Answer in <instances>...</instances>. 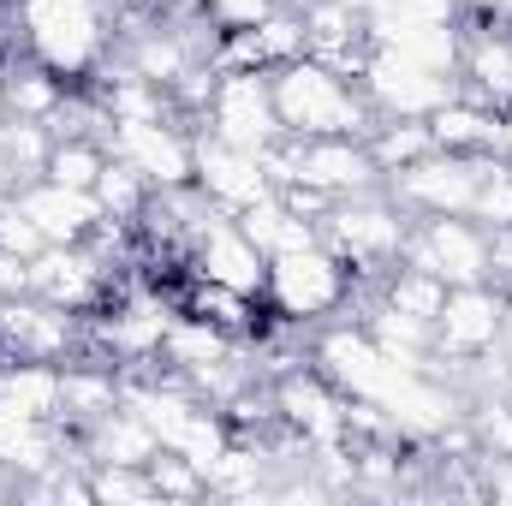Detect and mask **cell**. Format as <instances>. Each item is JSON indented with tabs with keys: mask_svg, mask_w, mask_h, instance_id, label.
<instances>
[{
	"mask_svg": "<svg viewBox=\"0 0 512 506\" xmlns=\"http://www.w3.org/2000/svg\"><path fill=\"white\" fill-rule=\"evenodd\" d=\"M197 191L221 215H239V209H251L256 197L274 191V179H268V167H262L256 149H233V143L197 131Z\"/></svg>",
	"mask_w": 512,
	"mask_h": 506,
	"instance_id": "17",
	"label": "cell"
},
{
	"mask_svg": "<svg viewBox=\"0 0 512 506\" xmlns=\"http://www.w3.org/2000/svg\"><path fill=\"white\" fill-rule=\"evenodd\" d=\"M507 340V286L477 280V286H447V304L435 316V358L429 370L465 393V370Z\"/></svg>",
	"mask_w": 512,
	"mask_h": 506,
	"instance_id": "5",
	"label": "cell"
},
{
	"mask_svg": "<svg viewBox=\"0 0 512 506\" xmlns=\"http://www.w3.org/2000/svg\"><path fill=\"white\" fill-rule=\"evenodd\" d=\"M179 304H185V310H197V316H209V322H215V328H227L233 340H256V328H262V316H256V304H262V298H245V292L215 286V280H191V286L179 292Z\"/></svg>",
	"mask_w": 512,
	"mask_h": 506,
	"instance_id": "28",
	"label": "cell"
},
{
	"mask_svg": "<svg viewBox=\"0 0 512 506\" xmlns=\"http://www.w3.org/2000/svg\"><path fill=\"white\" fill-rule=\"evenodd\" d=\"M0 399L48 417V423H66L60 417V364H36V358H6L0 370Z\"/></svg>",
	"mask_w": 512,
	"mask_h": 506,
	"instance_id": "29",
	"label": "cell"
},
{
	"mask_svg": "<svg viewBox=\"0 0 512 506\" xmlns=\"http://www.w3.org/2000/svg\"><path fill=\"white\" fill-rule=\"evenodd\" d=\"M114 6L108 0H6V30L12 42L60 72L66 84H84L108 66L114 48Z\"/></svg>",
	"mask_w": 512,
	"mask_h": 506,
	"instance_id": "1",
	"label": "cell"
},
{
	"mask_svg": "<svg viewBox=\"0 0 512 506\" xmlns=\"http://www.w3.org/2000/svg\"><path fill=\"white\" fill-rule=\"evenodd\" d=\"M185 268H191V280H215V286H233L245 298H262V286H268V256L245 239V227L233 215H209L191 233Z\"/></svg>",
	"mask_w": 512,
	"mask_h": 506,
	"instance_id": "16",
	"label": "cell"
},
{
	"mask_svg": "<svg viewBox=\"0 0 512 506\" xmlns=\"http://www.w3.org/2000/svg\"><path fill=\"white\" fill-rule=\"evenodd\" d=\"M96 203H102V215L108 221H126V227H137L143 221V209H149V197H155V185L131 167V161H120V155H108L102 161V173H96Z\"/></svg>",
	"mask_w": 512,
	"mask_h": 506,
	"instance_id": "31",
	"label": "cell"
},
{
	"mask_svg": "<svg viewBox=\"0 0 512 506\" xmlns=\"http://www.w3.org/2000/svg\"><path fill=\"white\" fill-rule=\"evenodd\" d=\"M66 453H78V429L48 423V417L24 411V405H12V399H0V465H6L18 483L36 477V471H48V465L66 459Z\"/></svg>",
	"mask_w": 512,
	"mask_h": 506,
	"instance_id": "19",
	"label": "cell"
},
{
	"mask_svg": "<svg viewBox=\"0 0 512 506\" xmlns=\"http://www.w3.org/2000/svg\"><path fill=\"white\" fill-rule=\"evenodd\" d=\"M376 292H382L393 310H405V316H417V322H429V328H435V316H441V304H447V280L429 274V268H411V262H393Z\"/></svg>",
	"mask_w": 512,
	"mask_h": 506,
	"instance_id": "30",
	"label": "cell"
},
{
	"mask_svg": "<svg viewBox=\"0 0 512 506\" xmlns=\"http://www.w3.org/2000/svg\"><path fill=\"white\" fill-rule=\"evenodd\" d=\"M507 239H512V227H507Z\"/></svg>",
	"mask_w": 512,
	"mask_h": 506,
	"instance_id": "45",
	"label": "cell"
},
{
	"mask_svg": "<svg viewBox=\"0 0 512 506\" xmlns=\"http://www.w3.org/2000/svg\"><path fill=\"white\" fill-rule=\"evenodd\" d=\"M197 131H209V137H221V143H233V149H274L286 126H280V114H274V84H268V72H251V66H221V78H215V96H209V108L197 114Z\"/></svg>",
	"mask_w": 512,
	"mask_h": 506,
	"instance_id": "7",
	"label": "cell"
},
{
	"mask_svg": "<svg viewBox=\"0 0 512 506\" xmlns=\"http://www.w3.org/2000/svg\"><path fill=\"white\" fill-rule=\"evenodd\" d=\"M495 155L512 161V108H501V137H495Z\"/></svg>",
	"mask_w": 512,
	"mask_h": 506,
	"instance_id": "42",
	"label": "cell"
},
{
	"mask_svg": "<svg viewBox=\"0 0 512 506\" xmlns=\"http://www.w3.org/2000/svg\"><path fill=\"white\" fill-rule=\"evenodd\" d=\"M78 84H66L60 72H48L42 60H0V96H6V114H24V120H42V126H54V114L66 108V96H72Z\"/></svg>",
	"mask_w": 512,
	"mask_h": 506,
	"instance_id": "25",
	"label": "cell"
},
{
	"mask_svg": "<svg viewBox=\"0 0 512 506\" xmlns=\"http://www.w3.org/2000/svg\"><path fill=\"white\" fill-rule=\"evenodd\" d=\"M262 167H268L274 185H292V179H298V185L328 191L334 203L382 185V173H376L364 137H292V131H286L274 149H262Z\"/></svg>",
	"mask_w": 512,
	"mask_h": 506,
	"instance_id": "6",
	"label": "cell"
},
{
	"mask_svg": "<svg viewBox=\"0 0 512 506\" xmlns=\"http://www.w3.org/2000/svg\"><path fill=\"white\" fill-rule=\"evenodd\" d=\"M102 161H108V143L102 137H54V149H48V179H60V185H78V191H90L96 185V173H102Z\"/></svg>",
	"mask_w": 512,
	"mask_h": 506,
	"instance_id": "35",
	"label": "cell"
},
{
	"mask_svg": "<svg viewBox=\"0 0 512 506\" xmlns=\"http://www.w3.org/2000/svg\"><path fill=\"white\" fill-rule=\"evenodd\" d=\"M0 114H6V96H0Z\"/></svg>",
	"mask_w": 512,
	"mask_h": 506,
	"instance_id": "43",
	"label": "cell"
},
{
	"mask_svg": "<svg viewBox=\"0 0 512 506\" xmlns=\"http://www.w3.org/2000/svg\"><path fill=\"white\" fill-rule=\"evenodd\" d=\"M399 262L429 268L447 286H477V280L495 274L489 268V227H477L471 215H423V221H411V239H405Z\"/></svg>",
	"mask_w": 512,
	"mask_h": 506,
	"instance_id": "12",
	"label": "cell"
},
{
	"mask_svg": "<svg viewBox=\"0 0 512 506\" xmlns=\"http://www.w3.org/2000/svg\"><path fill=\"white\" fill-rule=\"evenodd\" d=\"M352 298H358V274L328 251L322 239L304 245V251L268 256L262 304H268L286 328H322V322H334V316H352Z\"/></svg>",
	"mask_w": 512,
	"mask_h": 506,
	"instance_id": "3",
	"label": "cell"
},
{
	"mask_svg": "<svg viewBox=\"0 0 512 506\" xmlns=\"http://www.w3.org/2000/svg\"><path fill=\"white\" fill-rule=\"evenodd\" d=\"M48 149H54V126L42 120H24V114H0V155L12 167V179H42L48 167Z\"/></svg>",
	"mask_w": 512,
	"mask_h": 506,
	"instance_id": "32",
	"label": "cell"
},
{
	"mask_svg": "<svg viewBox=\"0 0 512 506\" xmlns=\"http://www.w3.org/2000/svg\"><path fill=\"white\" fill-rule=\"evenodd\" d=\"M370 161H376V173H399V167H411L417 155H429L435 143H429V126L423 120H376L370 126Z\"/></svg>",
	"mask_w": 512,
	"mask_h": 506,
	"instance_id": "33",
	"label": "cell"
},
{
	"mask_svg": "<svg viewBox=\"0 0 512 506\" xmlns=\"http://www.w3.org/2000/svg\"><path fill=\"white\" fill-rule=\"evenodd\" d=\"M477 173H483V155H447V149H429L417 155L411 167L387 173L382 191L411 215H471V191H477Z\"/></svg>",
	"mask_w": 512,
	"mask_h": 506,
	"instance_id": "9",
	"label": "cell"
},
{
	"mask_svg": "<svg viewBox=\"0 0 512 506\" xmlns=\"http://www.w3.org/2000/svg\"><path fill=\"white\" fill-rule=\"evenodd\" d=\"M90 489H96V501H120V506H155L161 501L149 465H90Z\"/></svg>",
	"mask_w": 512,
	"mask_h": 506,
	"instance_id": "36",
	"label": "cell"
},
{
	"mask_svg": "<svg viewBox=\"0 0 512 506\" xmlns=\"http://www.w3.org/2000/svg\"><path fill=\"white\" fill-rule=\"evenodd\" d=\"M161 447H167V453H179V459H191V465L209 477V471H215V459L233 447V423H227V411H221V405L197 399V405L179 417V429H173Z\"/></svg>",
	"mask_w": 512,
	"mask_h": 506,
	"instance_id": "27",
	"label": "cell"
},
{
	"mask_svg": "<svg viewBox=\"0 0 512 506\" xmlns=\"http://www.w3.org/2000/svg\"><path fill=\"white\" fill-rule=\"evenodd\" d=\"M459 90L489 108H512V30L501 18H471L459 48Z\"/></svg>",
	"mask_w": 512,
	"mask_h": 506,
	"instance_id": "20",
	"label": "cell"
},
{
	"mask_svg": "<svg viewBox=\"0 0 512 506\" xmlns=\"http://www.w3.org/2000/svg\"><path fill=\"white\" fill-rule=\"evenodd\" d=\"M233 221L245 227V239H251V245H256L262 256L304 251V245H316V239H322V227H316V221H304V215H292V209L280 203V191H268V197H256L251 209H239Z\"/></svg>",
	"mask_w": 512,
	"mask_h": 506,
	"instance_id": "26",
	"label": "cell"
},
{
	"mask_svg": "<svg viewBox=\"0 0 512 506\" xmlns=\"http://www.w3.org/2000/svg\"><path fill=\"white\" fill-rule=\"evenodd\" d=\"M423 126H429V143H435V149H447V155H495L501 108H489V102H477V96L453 90V96H447Z\"/></svg>",
	"mask_w": 512,
	"mask_h": 506,
	"instance_id": "23",
	"label": "cell"
},
{
	"mask_svg": "<svg viewBox=\"0 0 512 506\" xmlns=\"http://www.w3.org/2000/svg\"><path fill=\"white\" fill-rule=\"evenodd\" d=\"M358 84H364L376 120H429L459 90L453 72H435V66H423V60H411L399 48H370V66H364Z\"/></svg>",
	"mask_w": 512,
	"mask_h": 506,
	"instance_id": "10",
	"label": "cell"
},
{
	"mask_svg": "<svg viewBox=\"0 0 512 506\" xmlns=\"http://www.w3.org/2000/svg\"><path fill=\"white\" fill-rule=\"evenodd\" d=\"M477 477H483V501H512V453H495V459L477 453Z\"/></svg>",
	"mask_w": 512,
	"mask_h": 506,
	"instance_id": "40",
	"label": "cell"
},
{
	"mask_svg": "<svg viewBox=\"0 0 512 506\" xmlns=\"http://www.w3.org/2000/svg\"><path fill=\"white\" fill-rule=\"evenodd\" d=\"M310 364L334 381L346 399H376L393 376V364L382 358V346L370 340V328L358 316H334L310 334Z\"/></svg>",
	"mask_w": 512,
	"mask_h": 506,
	"instance_id": "14",
	"label": "cell"
},
{
	"mask_svg": "<svg viewBox=\"0 0 512 506\" xmlns=\"http://www.w3.org/2000/svg\"><path fill=\"white\" fill-rule=\"evenodd\" d=\"M304 54V12L298 6H274L256 30H239V36H221V54L215 66H251V72H274L286 60Z\"/></svg>",
	"mask_w": 512,
	"mask_h": 506,
	"instance_id": "22",
	"label": "cell"
},
{
	"mask_svg": "<svg viewBox=\"0 0 512 506\" xmlns=\"http://www.w3.org/2000/svg\"><path fill=\"white\" fill-rule=\"evenodd\" d=\"M405 239H411V215L387 197L382 185L358 191V197H340L328 209V221H322V245L340 256L358 280H382L399 262Z\"/></svg>",
	"mask_w": 512,
	"mask_h": 506,
	"instance_id": "4",
	"label": "cell"
},
{
	"mask_svg": "<svg viewBox=\"0 0 512 506\" xmlns=\"http://www.w3.org/2000/svg\"><path fill=\"white\" fill-rule=\"evenodd\" d=\"M108 155L131 161L155 191L197 185V131L179 114H167V120H120L108 131Z\"/></svg>",
	"mask_w": 512,
	"mask_h": 506,
	"instance_id": "8",
	"label": "cell"
},
{
	"mask_svg": "<svg viewBox=\"0 0 512 506\" xmlns=\"http://www.w3.org/2000/svg\"><path fill=\"white\" fill-rule=\"evenodd\" d=\"M268 84H274V114L292 137H370V126H376L364 84L310 54L274 66Z\"/></svg>",
	"mask_w": 512,
	"mask_h": 506,
	"instance_id": "2",
	"label": "cell"
},
{
	"mask_svg": "<svg viewBox=\"0 0 512 506\" xmlns=\"http://www.w3.org/2000/svg\"><path fill=\"white\" fill-rule=\"evenodd\" d=\"M149 477H155V489H161V506L167 501H203V495H209V477H203L191 459L167 453V447L149 459Z\"/></svg>",
	"mask_w": 512,
	"mask_h": 506,
	"instance_id": "37",
	"label": "cell"
},
{
	"mask_svg": "<svg viewBox=\"0 0 512 506\" xmlns=\"http://www.w3.org/2000/svg\"><path fill=\"white\" fill-rule=\"evenodd\" d=\"M245 346H251V340H233L227 328H215L209 316H197V310L179 304V316H173V328H167V340H161V370H173L179 381H197V376H209L215 364L239 358Z\"/></svg>",
	"mask_w": 512,
	"mask_h": 506,
	"instance_id": "21",
	"label": "cell"
},
{
	"mask_svg": "<svg viewBox=\"0 0 512 506\" xmlns=\"http://www.w3.org/2000/svg\"><path fill=\"white\" fill-rule=\"evenodd\" d=\"M268 387H274L280 423H286L310 453H316V447H334V441H352V435H346V393L322 376L316 364H298V370L274 376Z\"/></svg>",
	"mask_w": 512,
	"mask_h": 506,
	"instance_id": "15",
	"label": "cell"
},
{
	"mask_svg": "<svg viewBox=\"0 0 512 506\" xmlns=\"http://www.w3.org/2000/svg\"><path fill=\"white\" fill-rule=\"evenodd\" d=\"M274 6H292V0H203V18L221 36H239V30H256Z\"/></svg>",
	"mask_w": 512,
	"mask_h": 506,
	"instance_id": "38",
	"label": "cell"
},
{
	"mask_svg": "<svg viewBox=\"0 0 512 506\" xmlns=\"http://www.w3.org/2000/svg\"><path fill=\"white\" fill-rule=\"evenodd\" d=\"M90 346V322L78 310H60L36 292L0 304V358H36V364H66Z\"/></svg>",
	"mask_w": 512,
	"mask_h": 506,
	"instance_id": "11",
	"label": "cell"
},
{
	"mask_svg": "<svg viewBox=\"0 0 512 506\" xmlns=\"http://www.w3.org/2000/svg\"><path fill=\"white\" fill-rule=\"evenodd\" d=\"M24 292H30V256L0 251V304L6 298H24Z\"/></svg>",
	"mask_w": 512,
	"mask_h": 506,
	"instance_id": "41",
	"label": "cell"
},
{
	"mask_svg": "<svg viewBox=\"0 0 512 506\" xmlns=\"http://www.w3.org/2000/svg\"><path fill=\"white\" fill-rule=\"evenodd\" d=\"M471 221L489 227V233L512 227V161L483 155V173H477V191H471Z\"/></svg>",
	"mask_w": 512,
	"mask_h": 506,
	"instance_id": "34",
	"label": "cell"
},
{
	"mask_svg": "<svg viewBox=\"0 0 512 506\" xmlns=\"http://www.w3.org/2000/svg\"><path fill=\"white\" fill-rule=\"evenodd\" d=\"M0 370H6V358H0Z\"/></svg>",
	"mask_w": 512,
	"mask_h": 506,
	"instance_id": "44",
	"label": "cell"
},
{
	"mask_svg": "<svg viewBox=\"0 0 512 506\" xmlns=\"http://www.w3.org/2000/svg\"><path fill=\"white\" fill-rule=\"evenodd\" d=\"M42 245H48V239L36 233V221H30V215L18 209V197L6 191V197H0V251H12V256H36Z\"/></svg>",
	"mask_w": 512,
	"mask_h": 506,
	"instance_id": "39",
	"label": "cell"
},
{
	"mask_svg": "<svg viewBox=\"0 0 512 506\" xmlns=\"http://www.w3.org/2000/svg\"><path fill=\"white\" fill-rule=\"evenodd\" d=\"M18 209L36 221V233L48 245H90V233L102 227V203L96 191H78V185H60V179H24L18 191Z\"/></svg>",
	"mask_w": 512,
	"mask_h": 506,
	"instance_id": "18",
	"label": "cell"
},
{
	"mask_svg": "<svg viewBox=\"0 0 512 506\" xmlns=\"http://www.w3.org/2000/svg\"><path fill=\"white\" fill-rule=\"evenodd\" d=\"M78 441H84L90 465H149L161 453V435L131 405H114L108 417H96L90 429H78Z\"/></svg>",
	"mask_w": 512,
	"mask_h": 506,
	"instance_id": "24",
	"label": "cell"
},
{
	"mask_svg": "<svg viewBox=\"0 0 512 506\" xmlns=\"http://www.w3.org/2000/svg\"><path fill=\"white\" fill-rule=\"evenodd\" d=\"M30 292L60 304V310H102L108 298H120L114 286V262L96 251V245H42L30 256Z\"/></svg>",
	"mask_w": 512,
	"mask_h": 506,
	"instance_id": "13",
	"label": "cell"
}]
</instances>
